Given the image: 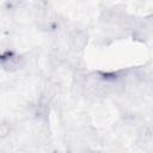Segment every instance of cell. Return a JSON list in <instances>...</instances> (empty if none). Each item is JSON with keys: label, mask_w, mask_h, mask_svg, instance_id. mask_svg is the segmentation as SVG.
I'll return each mask as SVG.
<instances>
[{"label": "cell", "mask_w": 153, "mask_h": 153, "mask_svg": "<svg viewBox=\"0 0 153 153\" xmlns=\"http://www.w3.org/2000/svg\"><path fill=\"white\" fill-rule=\"evenodd\" d=\"M7 131H8V127L6 124H0V136L6 135Z\"/></svg>", "instance_id": "cell-1"}]
</instances>
